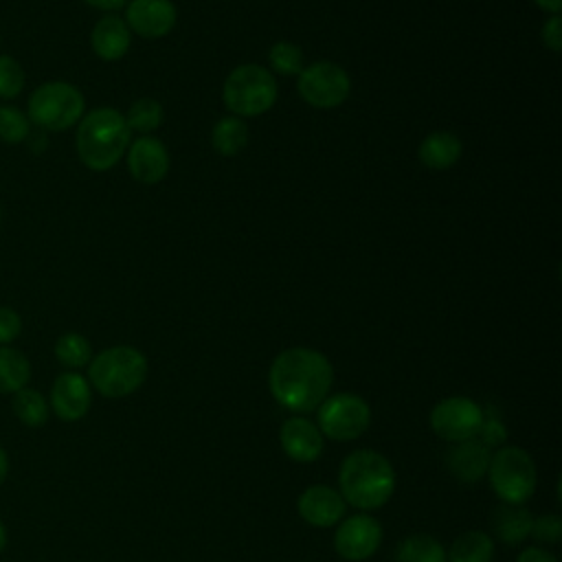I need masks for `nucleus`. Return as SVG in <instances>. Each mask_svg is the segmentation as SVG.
Returning <instances> with one entry per match:
<instances>
[{"label": "nucleus", "instance_id": "2", "mask_svg": "<svg viewBox=\"0 0 562 562\" xmlns=\"http://www.w3.org/2000/svg\"><path fill=\"white\" fill-rule=\"evenodd\" d=\"M395 470L391 461L371 448L353 450L338 470V492L347 505L371 512L386 505L395 492Z\"/></svg>", "mask_w": 562, "mask_h": 562}, {"label": "nucleus", "instance_id": "5", "mask_svg": "<svg viewBox=\"0 0 562 562\" xmlns=\"http://www.w3.org/2000/svg\"><path fill=\"white\" fill-rule=\"evenodd\" d=\"M487 481L501 503L525 505L536 492L538 470L531 454L518 446H501L490 457Z\"/></svg>", "mask_w": 562, "mask_h": 562}, {"label": "nucleus", "instance_id": "40", "mask_svg": "<svg viewBox=\"0 0 562 562\" xmlns=\"http://www.w3.org/2000/svg\"><path fill=\"white\" fill-rule=\"evenodd\" d=\"M0 220H2V211H0Z\"/></svg>", "mask_w": 562, "mask_h": 562}, {"label": "nucleus", "instance_id": "24", "mask_svg": "<svg viewBox=\"0 0 562 562\" xmlns=\"http://www.w3.org/2000/svg\"><path fill=\"white\" fill-rule=\"evenodd\" d=\"M11 408H13V415L29 428L44 426L50 415L48 400L37 389H31V386H24L18 393H13Z\"/></svg>", "mask_w": 562, "mask_h": 562}, {"label": "nucleus", "instance_id": "31", "mask_svg": "<svg viewBox=\"0 0 562 562\" xmlns=\"http://www.w3.org/2000/svg\"><path fill=\"white\" fill-rule=\"evenodd\" d=\"M474 439H479L485 448H501V446H505V441H507V428H505V424H503V419L498 417V415H485V411H483V422H481V426H479V430H476V435H474Z\"/></svg>", "mask_w": 562, "mask_h": 562}, {"label": "nucleus", "instance_id": "26", "mask_svg": "<svg viewBox=\"0 0 562 562\" xmlns=\"http://www.w3.org/2000/svg\"><path fill=\"white\" fill-rule=\"evenodd\" d=\"M55 358L68 371H77L92 360V345L77 331H66L55 340Z\"/></svg>", "mask_w": 562, "mask_h": 562}, {"label": "nucleus", "instance_id": "1", "mask_svg": "<svg viewBox=\"0 0 562 562\" xmlns=\"http://www.w3.org/2000/svg\"><path fill=\"white\" fill-rule=\"evenodd\" d=\"M334 367L329 358L310 347H290L281 351L268 371L272 397L294 415L314 413L329 395Z\"/></svg>", "mask_w": 562, "mask_h": 562}, {"label": "nucleus", "instance_id": "16", "mask_svg": "<svg viewBox=\"0 0 562 562\" xmlns=\"http://www.w3.org/2000/svg\"><path fill=\"white\" fill-rule=\"evenodd\" d=\"M127 169L143 184L160 182L169 171V151L154 136H140L127 147Z\"/></svg>", "mask_w": 562, "mask_h": 562}, {"label": "nucleus", "instance_id": "27", "mask_svg": "<svg viewBox=\"0 0 562 562\" xmlns=\"http://www.w3.org/2000/svg\"><path fill=\"white\" fill-rule=\"evenodd\" d=\"M165 119V110L156 99L143 97L138 101H134L125 114V123L130 127V132H151L156 130Z\"/></svg>", "mask_w": 562, "mask_h": 562}, {"label": "nucleus", "instance_id": "15", "mask_svg": "<svg viewBox=\"0 0 562 562\" xmlns=\"http://www.w3.org/2000/svg\"><path fill=\"white\" fill-rule=\"evenodd\" d=\"M125 24L140 37H162L176 24V7L171 0H132L125 9Z\"/></svg>", "mask_w": 562, "mask_h": 562}, {"label": "nucleus", "instance_id": "12", "mask_svg": "<svg viewBox=\"0 0 562 562\" xmlns=\"http://www.w3.org/2000/svg\"><path fill=\"white\" fill-rule=\"evenodd\" d=\"M92 404V386L79 371H64L55 378L48 395L50 411L61 422H79Z\"/></svg>", "mask_w": 562, "mask_h": 562}, {"label": "nucleus", "instance_id": "28", "mask_svg": "<svg viewBox=\"0 0 562 562\" xmlns=\"http://www.w3.org/2000/svg\"><path fill=\"white\" fill-rule=\"evenodd\" d=\"M268 61H270V68L279 75H299L303 70V50L288 42V40H281V42H274L270 53H268Z\"/></svg>", "mask_w": 562, "mask_h": 562}, {"label": "nucleus", "instance_id": "8", "mask_svg": "<svg viewBox=\"0 0 562 562\" xmlns=\"http://www.w3.org/2000/svg\"><path fill=\"white\" fill-rule=\"evenodd\" d=\"M371 408L356 393L327 395L316 408V426L323 437L334 441H353L369 430Z\"/></svg>", "mask_w": 562, "mask_h": 562}, {"label": "nucleus", "instance_id": "32", "mask_svg": "<svg viewBox=\"0 0 562 562\" xmlns=\"http://www.w3.org/2000/svg\"><path fill=\"white\" fill-rule=\"evenodd\" d=\"M533 540L544 544H555L562 538V518L558 514H540L533 516L531 533Z\"/></svg>", "mask_w": 562, "mask_h": 562}, {"label": "nucleus", "instance_id": "6", "mask_svg": "<svg viewBox=\"0 0 562 562\" xmlns=\"http://www.w3.org/2000/svg\"><path fill=\"white\" fill-rule=\"evenodd\" d=\"M277 79L259 64L237 66L222 86V101L237 116H259L277 101Z\"/></svg>", "mask_w": 562, "mask_h": 562}, {"label": "nucleus", "instance_id": "29", "mask_svg": "<svg viewBox=\"0 0 562 562\" xmlns=\"http://www.w3.org/2000/svg\"><path fill=\"white\" fill-rule=\"evenodd\" d=\"M31 134L29 116L15 105H0V140L18 145Z\"/></svg>", "mask_w": 562, "mask_h": 562}, {"label": "nucleus", "instance_id": "10", "mask_svg": "<svg viewBox=\"0 0 562 562\" xmlns=\"http://www.w3.org/2000/svg\"><path fill=\"white\" fill-rule=\"evenodd\" d=\"M481 422H483V408L465 395L443 397L430 411L432 432L448 443L474 439Z\"/></svg>", "mask_w": 562, "mask_h": 562}, {"label": "nucleus", "instance_id": "38", "mask_svg": "<svg viewBox=\"0 0 562 562\" xmlns=\"http://www.w3.org/2000/svg\"><path fill=\"white\" fill-rule=\"evenodd\" d=\"M9 476V454L7 450L0 446V485L7 481Z\"/></svg>", "mask_w": 562, "mask_h": 562}, {"label": "nucleus", "instance_id": "20", "mask_svg": "<svg viewBox=\"0 0 562 562\" xmlns=\"http://www.w3.org/2000/svg\"><path fill=\"white\" fill-rule=\"evenodd\" d=\"M461 151H463L461 140H459L452 132L439 130V132H430V134L419 143L417 156H419V160H422L428 169L443 171V169H450V167L461 158Z\"/></svg>", "mask_w": 562, "mask_h": 562}, {"label": "nucleus", "instance_id": "30", "mask_svg": "<svg viewBox=\"0 0 562 562\" xmlns=\"http://www.w3.org/2000/svg\"><path fill=\"white\" fill-rule=\"evenodd\" d=\"M24 70L11 55H0V99H15L24 90Z\"/></svg>", "mask_w": 562, "mask_h": 562}, {"label": "nucleus", "instance_id": "35", "mask_svg": "<svg viewBox=\"0 0 562 562\" xmlns=\"http://www.w3.org/2000/svg\"><path fill=\"white\" fill-rule=\"evenodd\" d=\"M516 562H558V558L551 551H547L544 547H525L518 553Z\"/></svg>", "mask_w": 562, "mask_h": 562}, {"label": "nucleus", "instance_id": "14", "mask_svg": "<svg viewBox=\"0 0 562 562\" xmlns=\"http://www.w3.org/2000/svg\"><path fill=\"white\" fill-rule=\"evenodd\" d=\"M279 441L283 452L296 463H314L323 454L325 437L321 435L316 422L305 415H294L285 419L279 428Z\"/></svg>", "mask_w": 562, "mask_h": 562}, {"label": "nucleus", "instance_id": "3", "mask_svg": "<svg viewBox=\"0 0 562 562\" xmlns=\"http://www.w3.org/2000/svg\"><path fill=\"white\" fill-rule=\"evenodd\" d=\"M130 127L114 108H97L81 116L75 145L79 160L92 171L112 169L130 147Z\"/></svg>", "mask_w": 562, "mask_h": 562}, {"label": "nucleus", "instance_id": "22", "mask_svg": "<svg viewBox=\"0 0 562 562\" xmlns=\"http://www.w3.org/2000/svg\"><path fill=\"white\" fill-rule=\"evenodd\" d=\"M31 380L29 358L9 345H0V393L13 395Z\"/></svg>", "mask_w": 562, "mask_h": 562}, {"label": "nucleus", "instance_id": "33", "mask_svg": "<svg viewBox=\"0 0 562 562\" xmlns=\"http://www.w3.org/2000/svg\"><path fill=\"white\" fill-rule=\"evenodd\" d=\"M22 331V318L13 307H0V345L13 342Z\"/></svg>", "mask_w": 562, "mask_h": 562}, {"label": "nucleus", "instance_id": "13", "mask_svg": "<svg viewBox=\"0 0 562 562\" xmlns=\"http://www.w3.org/2000/svg\"><path fill=\"white\" fill-rule=\"evenodd\" d=\"M296 509L307 525L325 529V527H336L345 518L347 503L340 496V492L334 490L331 485L316 483L301 492L296 501Z\"/></svg>", "mask_w": 562, "mask_h": 562}, {"label": "nucleus", "instance_id": "39", "mask_svg": "<svg viewBox=\"0 0 562 562\" xmlns=\"http://www.w3.org/2000/svg\"><path fill=\"white\" fill-rule=\"evenodd\" d=\"M7 542H9V533H7V527H4V522L0 520V553L4 551Z\"/></svg>", "mask_w": 562, "mask_h": 562}, {"label": "nucleus", "instance_id": "7", "mask_svg": "<svg viewBox=\"0 0 562 562\" xmlns=\"http://www.w3.org/2000/svg\"><path fill=\"white\" fill-rule=\"evenodd\" d=\"M83 94L68 81H46L29 97L26 116L42 130L61 132L83 116Z\"/></svg>", "mask_w": 562, "mask_h": 562}, {"label": "nucleus", "instance_id": "9", "mask_svg": "<svg viewBox=\"0 0 562 562\" xmlns=\"http://www.w3.org/2000/svg\"><path fill=\"white\" fill-rule=\"evenodd\" d=\"M296 90L301 99L314 108L327 110L340 105L351 90L349 75L334 61H314L299 72Z\"/></svg>", "mask_w": 562, "mask_h": 562}, {"label": "nucleus", "instance_id": "17", "mask_svg": "<svg viewBox=\"0 0 562 562\" xmlns=\"http://www.w3.org/2000/svg\"><path fill=\"white\" fill-rule=\"evenodd\" d=\"M490 457L492 450L485 448L479 439H465L450 443V450L446 452V468L454 479L463 483H476L487 474Z\"/></svg>", "mask_w": 562, "mask_h": 562}, {"label": "nucleus", "instance_id": "21", "mask_svg": "<svg viewBox=\"0 0 562 562\" xmlns=\"http://www.w3.org/2000/svg\"><path fill=\"white\" fill-rule=\"evenodd\" d=\"M494 551V538L487 531L470 529L452 540L446 551V562H492Z\"/></svg>", "mask_w": 562, "mask_h": 562}, {"label": "nucleus", "instance_id": "4", "mask_svg": "<svg viewBox=\"0 0 562 562\" xmlns=\"http://www.w3.org/2000/svg\"><path fill=\"white\" fill-rule=\"evenodd\" d=\"M147 378V358L143 351L130 345H114L88 362L90 386L110 400L132 395L143 386Z\"/></svg>", "mask_w": 562, "mask_h": 562}, {"label": "nucleus", "instance_id": "34", "mask_svg": "<svg viewBox=\"0 0 562 562\" xmlns=\"http://www.w3.org/2000/svg\"><path fill=\"white\" fill-rule=\"evenodd\" d=\"M540 35H542V44H544L547 48H551V50L558 53V50L562 48V20H560V15H551V18L542 24Z\"/></svg>", "mask_w": 562, "mask_h": 562}, {"label": "nucleus", "instance_id": "19", "mask_svg": "<svg viewBox=\"0 0 562 562\" xmlns=\"http://www.w3.org/2000/svg\"><path fill=\"white\" fill-rule=\"evenodd\" d=\"M490 522H492V531L494 536L507 544V547H516L522 544L529 533H531V522L533 516L525 505H512V503H501L492 509L490 514Z\"/></svg>", "mask_w": 562, "mask_h": 562}, {"label": "nucleus", "instance_id": "11", "mask_svg": "<svg viewBox=\"0 0 562 562\" xmlns=\"http://www.w3.org/2000/svg\"><path fill=\"white\" fill-rule=\"evenodd\" d=\"M382 544V525L369 512L342 518L334 531V549L342 560L364 562Z\"/></svg>", "mask_w": 562, "mask_h": 562}, {"label": "nucleus", "instance_id": "37", "mask_svg": "<svg viewBox=\"0 0 562 562\" xmlns=\"http://www.w3.org/2000/svg\"><path fill=\"white\" fill-rule=\"evenodd\" d=\"M540 9L549 11L551 15H558L560 13V7H562V0H533Z\"/></svg>", "mask_w": 562, "mask_h": 562}, {"label": "nucleus", "instance_id": "23", "mask_svg": "<svg viewBox=\"0 0 562 562\" xmlns=\"http://www.w3.org/2000/svg\"><path fill=\"white\" fill-rule=\"evenodd\" d=\"M395 562H446V549L430 533H411L397 544Z\"/></svg>", "mask_w": 562, "mask_h": 562}, {"label": "nucleus", "instance_id": "36", "mask_svg": "<svg viewBox=\"0 0 562 562\" xmlns=\"http://www.w3.org/2000/svg\"><path fill=\"white\" fill-rule=\"evenodd\" d=\"M83 2L101 11H114V9H121L127 0H83Z\"/></svg>", "mask_w": 562, "mask_h": 562}, {"label": "nucleus", "instance_id": "25", "mask_svg": "<svg viewBox=\"0 0 562 562\" xmlns=\"http://www.w3.org/2000/svg\"><path fill=\"white\" fill-rule=\"evenodd\" d=\"M211 143L217 154L235 156L248 143V127L239 116H224L213 125Z\"/></svg>", "mask_w": 562, "mask_h": 562}, {"label": "nucleus", "instance_id": "18", "mask_svg": "<svg viewBox=\"0 0 562 562\" xmlns=\"http://www.w3.org/2000/svg\"><path fill=\"white\" fill-rule=\"evenodd\" d=\"M132 44V33L127 24L116 15H103L92 33H90V46L97 57L103 61H116L121 59Z\"/></svg>", "mask_w": 562, "mask_h": 562}]
</instances>
